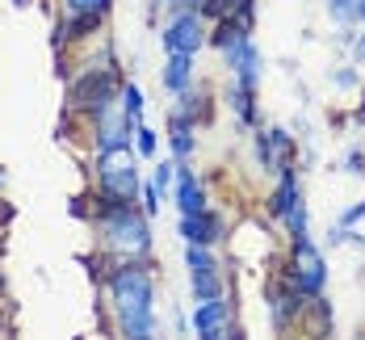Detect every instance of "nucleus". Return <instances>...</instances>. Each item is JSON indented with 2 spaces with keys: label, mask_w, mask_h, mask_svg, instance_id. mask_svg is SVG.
I'll list each match as a JSON object with an SVG mask.
<instances>
[{
  "label": "nucleus",
  "mask_w": 365,
  "mask_h": 340,
  "mask_svg": "<svg viewBox=\"0 0 365 340\" xmlns=\"http://www.w3.org/2000/svg\"><path fill=\"white\" fill-rule=\"evenodd\" d=\"M113 315L122 340H155V315H151V277L139 264H122L110 277Z\"/></svg>",
  "instance_id": "nucleus-1"
},
{
  "label": "nucleus",
  "mask_w": 365,
  "mask_h": 340,
  "mask_svg": "<svg viewBox=\"0 0 365 340\" xmlns=\"http://www.w3.org/2000/svg\"><path fill=\"white\" fill-rule=\"evenodd\" d=\"M97 181H101V193H113V197H122V202H135V193H139L135 151L130 148L101 151V160H97Z\"/></svg>",
  "instance_id": "nucleus-2"
},
{
  "label": "nucleus",
  "mask_w": 365,
  "mask_h": 340,
  "mask_svg": "<svg viewBox=\"0 0 365 340\" xmlns=\"http://www.w3.org/2000/svg\"><path fill=\"white\" fill-rule=\"evenodd\" d=\"M101 227H106V239H110V248L118 252H130V257H139L147 252V223L143 215H135V206H113L101 215Z\"/></svg>",
  "instance_id": "nucleus-3"
},
{
  "label": "nucleus",
  "mask_w": 365,
  "mask_h": 340,
  "mask_svg": "<svg viewBox=\"0 0 365 340\" xmlns=\"http://www.w3.org/2000/svg\"><path fill=\"white\" fill-rule=\"evenodd\" d=\"M113 93H118V76H113L110 68H101V72L93 68V72H84L72 84V101H76V105H84V110H93L97 118H101V113H110Z\"/></svg>",
  "instance_id": "nucleus-4"
},
{
  "label": "nucleus",
  "mask_w": 365,
  "mask_h": 340,
  "mask_svg": "<svg viewBox=\"0 0 365 340\" xmlns=\"http://www.w3.org/2000/svg\"><path fill=\"white\" fill-rule=\"evenodd\" d=\"M290 282L298 294H319L324 290V257L315 252V244L311 239H298L294 244V261H290Z\"/></svg>",
  "instance_id": "nucleus-5"
},
{
  "label": "nucleus",
  "mask_w": 365,
  "mask_h": 340,
  "mask_svg": "<svg viewBox=\"0 0 365 340\" xmlns=\"http://www.w3.org/2000/svg\"><path fill=\"white\" fill-rule=\"evenodd\" d=\"M185 261H189V277H193V294H197L202 302L222 299V282H219V264H215V257H210L202 244H189Z\"/></svg>",
  "instance_id": "nucleus-6"
},
{
  "label": "nucleus",
  "mask_w": 365,
  "mask_h": 340,
  "mask_svg": "<svg viewBox=\"0 0 365 340\" xmlns=\"http://www.w3.org/2000/svg\"><path fill=\"white\" fill-rule=\"evenodd\" d=\"M202 42H206V30H202V17L197 13H177L173 26L164 30V51L168 55H193Z\"/></svg>",
  "instance_id": "nucleus-7"
},
{
  "label": "nucleus",
  "mask_w": 365,
  "mask_h": 340,
  "mask_svg": "<svg viewBox=\"0 0 365 340\" xmlns=\"http://www.w3.org/2000/svg\"><path fill=\"white\" fill-rule=\"evenodd\" d=\"M227 68L235 72V80L240 84H248V88H256V76H260V55H256L252 38H235L231 46H227Z\"/></svg>",
  "instance_id": "nucleus-8"
},
{
  "label": "nucleus",
  "mask_w": 365,
  "mask_h": 340,
  "mask_svg": "<svg viewBox=\"0 0 365 340\" xmlns=\"http://www.w3.org/2000/svg\"><path fill=\"white\" fill-rule=\"evenodd\" d=\"M181 231H185L189 244H202V248H206V244H215V239L222 235V223L210 215V210H202V215H185Z\"/></svg>",
  "instance_id": "nucleus-9"
},
{
  "label": "nucleus",
  "mask_w": 365,
  "mask_h": 340,
  "mask_svg": "<svg viewBox=\"0 0 365 340\" xmlns=\"http://www.w3.org/2000/svg\"><path fill=\"white\" fill-rule=\"evenodd\" d=\"M177 202H181V215H202L206 210V197H202L197 177L185 172V168H181V177H177Z\"/></svg>",
  "instance_id": "nucleus-10"
},
{
  "label": "nucleus",
  "mask_w": 365,
  "mask_h": 340,
  "mask_svg": "<svg viewBox=\"0 0 365 340\" xmlns=\"http://www.w3.org/2000/svg\"><path fill=\"white\" fill-rule=\"evenodd\" d=\"M193 328H197V332H210V328H227V302H222V299H206V302H197V311H193Z\"/></svg>",
  "instance_id": "nucleus-11"
},
{
  "label": "nucleus",
  "mask_w": 365,
  "mask_h": 340,
  "mask_svg": "<svg viewBox=\"0 0 365 340\" xmlns=\"http://www.w3.org/2000/svg\"><path fill=\"white\" fill-rule=\"evenodd\" d=\"M302 193H298V181H294V168H286L282 172V185H277V193H273V202H269V210L277 215V219H286L290 215V206L298 202Z\"/></svg>",
  "instance_id": "nucleus-12"
},
{
  "label": "nucleus",
  "mask_w": 365,
  "mask_h": 340,
  "mask_svg": "<svg viewBox=\"0 0 365 340\" xmlns=\"http://www.w3.org/2000/svg\"><path fill=\"white\" fill-rule=\"evenodd\" d=\"M189 59L193 55H168V63H164V88L168 93H185L189 88V72H193Z\"/></svg>",
  "instance_id": "nucleus-13"
},
{
  "label": "nucleus",
  "mask_w": 365,
  "mask_h": 340,
  "mask_svg": "<svg viewBox=\"0 0 365 340\" xmlns=\"http://www.w3.org/2000/svg\"><path fill=\"white\" fill-rule=\"evenodd\" d=\"M173 151H177L181 160L193 151V118H185V113L173 118Z\"/></svg>",
  "instance_id": "nucleus-14"
},
{
  "label": "nucleus",
  "mask_w": 365,
  "mask_h": 340,
  "mask_svg": "<svg viewBox=\"0 0 365 340\" xmlns=\"http://www.w3.org/2000/svg\"><path fill=\"white\" fill-rule=\"evenodd\" d=\"M231 105H235V113H240V122H256V105H252V88H248V84L235 80V88H231Z\"/></svg>",
  "instance_id": "nucleus-15"
},
{
  "label": "nucleus",
  "mask_w": 365,
  "mask_h": 340,
  "mask_svg": "<svg viewBox=\"0 0 365 340\" xmlns=\"http://www.w3.org/2000/svg\"><path fill=\"white\" fill-rule=\"evenodd\" d=\"M101 26V13H76L68 26H59V34L63 38H80V34H88V30H97Z\"/></svg>",
  "instance_id": "nucleus-16"
},
{
  "label": "nucleus",
  "mask_w": 365,
  "mask_h": 340,
  "mask_svg": "<svg viewBox=\"0 0 365 340\" xmlns=\"http://www.w3.org/2000/svg\"><path fill=\"white\" fill-rule=\"evenodd\" d=\"M122 110H126V118H130V126L139 130V113H143V93H139L135 84H126V88H122Z\"/></svg>",
  "instance_id": "nucleus-17"
},
{
  "label": "nucleus",
  "mask_w": 365,
  "mask_h": 340,
  "mask_svg": "<svg viewBox=\"0 0 365 340\" xmlns=\"http://www.w3.org/2000/svg\"><path fill=\"white\" fill-rule=\"evenodd\" d=\"M286 223H290V235H294V244L298 239H307V206H302V197L290 206V215H286Z\"/></svg>",
  "instance_id": "nucleus-18"
},
{
  "label": "nucleus",
  "mask_w": 365,
  "mask_h": 340,
  "mask_svg": "<svg viewBox=\"0 0 365 340\" xmlns=\"http://www.w3.org/2000/svg\"><path fill=\"white\" fill-rule=\"evenodd\" d=\"M331 13H336L340 21H353V17H365L361 0H331Z\"/></svg>",
  "instance_id": "nucleus-19"
},
{
  "label": "nucleus",
  "mask_w": 365,
  "mask_h": 340,
  "mask_svg": "<svg viewBox=\"0 0 365 340\" xmlns=\"http://www.w3.org/2000/svg\"><path fill=\"white\" fill-rule=\"evenodd\" d=\"M173 172H177V164H168V160H164V164L155 168V177H151V185H155L160 193H164V189L173 185Z\"/></svg>",
  "instance_id": "nucleus-20"
},
{
  "label": "nucleus",
  "mask_w": 365,
  "mask_h": 340,
  "mask_svg": "<svg viewBox=\"0 0 365 340\" xmlns=\"http://www.w3.org/2000/svg\"><path fill=\"white\" fill-rule=\"evenodd\" d=\"M68 9H72V13H106L110 0H68Z\"/></svg>",
  "instance_id": "nucleus-21"
},
{
  "label": "nucleus",
  "mask_w": 365,
  "mask_h": 340,
  "mask_svg": "<svg viewBox=\"0 0 365 340\" xmlns=\"http://www.w3.org/2000/svg\"><path fill=\"white\" fill-rule=\"evenodd\" d=\"M135 135H139V151H143V155H155V148H160V139H155V130H147V126H139Z\"/></svg>",
  "instance_id": "nucleus-22"
},
{
  "label": "nucleus",
  "mask_w": 365,
  "mask_h": 340,
  "mask_svg": "<svg viewBox=\"0 0 365 340\" xmlns=\"http://www.w3.org/2000/svg\"><path fill=\"white\" fill-rule=\"evenodd\" d=\"M143 210H147V215H155V210H160V189H155V185L143 189Z\"/></svg>",
  "instance_id": "nucleus-23"
},
{
  "label": "nucleus",
  "mask_w": 365,
  "mask_h": 340,
  "mask_svg": "<svg viewBox=\"0 0 365 340\" xmlns=\"http://www.w3.org/2000/svg\"><path fill=\"white\" fill-rule=\"evenodd\" d=\"M357 219H365V202H357V206H353V210L344 215V227H349V223H357Z\"/></svg>",
  "instance_id": "nucleus-24"
},
{
  "label": "nucleus",
  "mask_w": 365,
  "mask_h": 340,
  "mask_svg": "<svg viewBox=\"0 0 365 340\" xmlns=\"http://www.w3.org/2000/svg\"><path fill=\"white\" fill-rule=\"evenodd\" d=\"M202 340H227V328H210V332H197Z\"/></svg>",
  "instance_id": "nucleus-25"
},
{
  "label": "nucleus",
  "mask_w": 365,
  "mask_h": 340,
  "mask_svg": "<svg viewBox=\"0 0 365 340\" xmlns=\"http://www.w3.org/2000/svg\"><path fill=\"white\" fill-rule=\"evenodd\" d=\"M357 55H361V59H365V38H361V46H357Z\"/></svg>",
  "instance_id": "nucleus-26"
},
{
  "label": "nucleus",
  "mask_w": 365,
  "mask_h": 340,
  "mask_svg": "<svg viewBox=\"0 0 365 340\" xmlns=\"http://www.w3.org/2000/svg\"><path fill=\"white\" fill-rule=\"evenodd\" d=\"M164 4H181V0H164Z\"/></svg>",
  "instance_id": "nucleus-27"
},
{
  "label": "nucleus",
  "mask_w": 365,
  "mask_h": 340,
  "mask_svg": "<svg viewBox=\"0 0 365 340\" xmlns=\"http://www.w3.org/2000/svg\"><path fill=\"white\" fill-rule=\"evenodd\" d=\"M0 286H4V277H0Z\"/></svg>",
  "instance_id": "nucleus-28"
}]
</instances>
